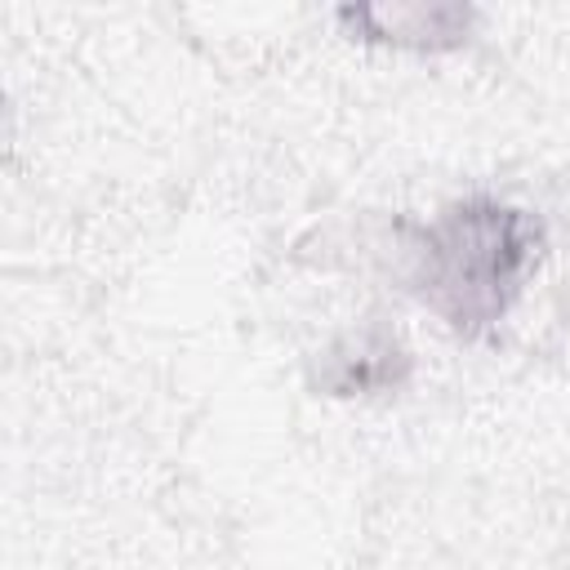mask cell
I'll return each mask as SVG.
<instances>
[{"label":"cell","mask_w":570,"mask_h":570,"mask_svg":"<svg viewBox=\"0 0 570 570\" xmlns=\"http://www.w3.org/2000/svg\"><path fill=\"white\" fill-rule=\"evenodd\" d=\"M539 254L543 227L525 209L476 196L414 232L410 289L454 334L481 338L503 321Z\"/></svg>","instance_id":"6da1fadb"},{"label":"cell","mask_w":570,"mask_h":570,"mask_svg":"<svg viewBox=\"0 0 570 570\" xmlns=\"http://www.w3.org/2000/svg\"><path fill=\"white\" fill-rule=\"evenodd\" d=\"M347 27L361 31V40H392V45H414V49H450L463 40L472 13L459 4H401V9H338Z\"/></svg>","instance_id":"3957f363"},{"label":"cell","mask_w":570,"mask_h":570,"mask_svg":"<svg viewBox=\"0 0 570 570\" xmlns=\"http://www.w3.org/2000/svg\"><path fill=\"white\" fill-rule=\"evenodd\" d=\"M410 374V352L396 343L387 325H365L347 338H338L325 361L316 383L334 396H356V392H392Z\"/></svg>","instance_id":"7a4b0ae2"}]
</instances>
